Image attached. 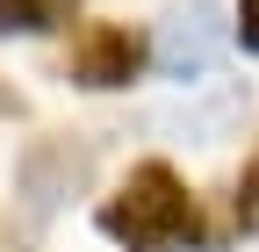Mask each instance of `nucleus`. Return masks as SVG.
<instances>
[{
    "label": "nucleus",
    "instance_id": "1",
    "mask_svg": "<svg viewBox=\"0 0 259 252\" xmlns=\"http://www.w3.org/2000/svg\"><path fill=\"white\" fill-rule=\"evenodd\" d=\"M101 231H108L122 252H194V245H209L202 202L187 195V180H180L166 159L130 166V180L101 202Z\"/></svg>",
    "mask_w": 259,
    "mask_h": 252
},
{
    "label": "nucleus",
    "instance_id": "2",
    "mask_svg": "<svg viewBox=\"0 0 259 252\" xmlns=\"http://www.w3.org/2000/svg\"><path fill=\"white\" fill-rule=\"evenodd\" d=\"M245 115H252V87H238V79H194V87L173 94V101H158L144 122L158 137H173V144H223V137H238Z\"/></svg>",
    "mask_w": 259,
    "mask_h": 252
},
{
    "label": "nucleus",
    "instance_id": "3",
    "mask_svg": "<svg viewBox=\"0 0 259 252\" xmlns=\"http://www.w3.org/2000/svg\"><path fill=\"white\" fill-rule=\"evenodd\" d=\"M223 44H231V22H223L216 0H173L166 22H158L151 65L166 72V79H180V87H194V79H209V72H216Z\"/></svg>",
    "mask_w": 259,
    "mask_h": 252
},
{
    "label": "nucleus",
    "instance_id": "4",
    "mask_svg": "<svg viewBox=\"0 0 259 252\" xmlns=\"http://www.w3.org/2000/svg\"><path fill=\"white\" fill-rule=\"evenodd\" d=\"M87 173H94V144L87 137H36L15 159V195L29 209V224H51V216L87 187Z\"/></svg>",
    "mask_w": 259,
    "mask_h": 252
},
{
    "label": "nucleus",
    "instance_id": "5",
    "mask_svg": "<svg viewBox=\"0 0 259 252\" xmlns=\"http://www.w3.org/2000/svg\"><path fill=\"white\" fill-rule=\"evenodd\" d=\"M137 72H144V36L122 22H87L72 36V51H65V79L87 87V94H115Z\"/></svg>",
    "mask_w": 259,
    "mask_h": 252
},
{
    "label": "nucleus",
    "instance_id": "6",
    "mask_svg": "<svg viewBox=\"0 0 259 252\" xmlns=\"http://www.w3.org/2000/svg\"><path fill=\"white\" fill-rule=\"evenodd\" d=\"M79 0H0V36H51L72 22Z\"/></svg>",
    "mask_w": 259,
    "mask_h": 252
},
{
    "label": "nucleus",
    "instance_id": "7",
    "mask_svg": "<svg viewBox=\"0 0 259 252\" xmlns=\"http://www.w3.org/2000/svg\"><path fill=\"white\" fill-rule=\"evenodd\" d=\"M238 224H245V231H259V151H252L245 173H238Z\"/></svg>",
    "mask_w": 259,
    "mask_h": 252
},
{
    "label": "nucleus",
    "instance_id": "8",
    "mask_svg": "<svg viewBox=\"0 0 259 252\" xmlns=\"http://www.w3.org/2000/svg\"><path fill=\"white\" fill-rule=\"evenodd\" d=\"M231 36L245 51H259V0H238V22H231Z\"/></svg>",
    "mask_w": 259,
    "mask_h": 252
},
{
    "label": "nucleus",
    "instance_id": "9",
    "mask_svg": "<svg viewBox=\"0 0 259 252\" xmlns=\"http://www.w3.org/2000/svg\"><path fill=\"white\" fill-rule=\"evenodd\" d=\"M15 108H22V101H15V94H8V87H0V115H15Z\"/></svg>",
    "mask_w": 259,
    "mask_h": 252
}]
</instances>
